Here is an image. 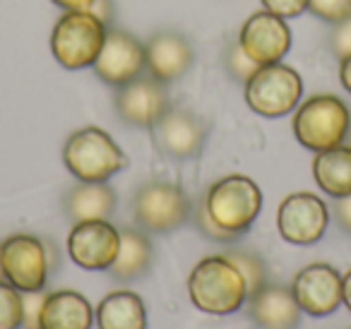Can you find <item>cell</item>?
<instances>
[{"mask_svg":"<svg viewBox=\"0 0 351 329\" xmlns=\"http://www.w3.org/2000/svg\"><path fill=\"white\" fill-rule=\"evenodd\" d=\"M330 209L313 193H291L277 209L279 236L291 245H315L327 231Z\"/></svg>","mask_w":351,"mask_h":329,"instance_id":"9","label":"cell"},{"mask_svg":"<svg viewBox=\"0 0 351 329\" xmlns=\"http://www.w3.org/2000/svg\"><path fill=\"white\" fill-rule=\"evenodd\" d=\"M0 267L8 284L22 293L44 291L49 281V245L29 233H17L0 243Z\"/></svg>","mask_w":351,"mask_h":329,"instance_id":"8","label":"cell"},{"mask_svg":"<svg viewBox=\"0 0 351 329\" xmlns=\"http://www.w3.org/2000/svg\"><path fill=\"white\" fill-rule=\"evenodd\" d=\"M308 10L327 25H337L351 15V0H308Z\"/></svg>","mask_w":351,"mask_h":329,"instance_id":"26","label":"cell"},{"mask_svg":"<svg viewBox=\"0 0 351 329\" xmlns=\"http://www.w3.org/2000/svg\"><path fill=\"white\" fill-rule=\"evenodd\" d=\"M236 41H239L243 53L253 63L269 65V63H282L284 56L291 51L293 36L284 17H277L267 10H260L253 12L243 22Z\"/></svg>","mask_w":351,"mask_h":329,"instance_id":"12","label":"cell"},{"mask_svg":"<svg viewBox=\"0 0 351 329\" xmlns=\"http://www.w3.org/2000/svg\"><path fill=\"white\" fill-rule=\"evenodd\" d=\"M291 293L306 315L327 317L341 305V274L327 262H313L293 276Z\"/></svg>","mask_w":351,"mask_h":329,"instance_id":"14","label":"cell"},{"mask_svg":"<svg viewBox=\"0 0 351 329\" xmlns=\"http://www.w3.org/2000/svg\"><path fill=\"white\" fill-rule=\"evenodd\" d=\"M339 82L351 94V53L339 58Z\"/></svg>","mask_w":351,"mask_h":329,"instance_id":"33","label":"cell"},{"mask_svg":"<svg viewBox=\"0 0 351 329\" xmlns=\"http://www.w3.org/2000/svg\"><path fill=\"white\" fill-rule=\"evenodd\" d=\"M191 219H193V223H195L197 231H200L205 238H210V241H215V243H231V241H236V238H239V236H234V233L224 231V228H221L219 223L210 217V212H207V207H205V202H202V199L195 204V207H193Z\"/></svg>","mask_w":351,"mask_h":329,"instance_id":"25","label":"cell"},{"mask_svg":"<svg viewBox=\"0 0 351 329\" xmlns=\"http://www.w3.org/2000/svg\"><path fill=\"white\" fill-rule=\"evenodd\" d=\"M341 303L351 313V269L346 274H341Z\"/></svg>","mask_w":351,"mask_h":329,"instance_id":"35","label":"cell"},{"mask_svg":"<svg viewBox=\"0 0 351 329\" xmlns=\"http://www.w3.org/2000/svg\"><path fill=\"white\" fill-rule=\"evenodd\" d=\"M154 142L166 156L178 161L195 159L207 140V123L188 108L171 106L152 127Z\"/></svg>","mask_w":351,"mask_h":329,"instance_id":"13","label":"cell"},{"mask_svg":"<svg viewBox=\"0 0 351 329\" xmlns=\"http://www.w3.org/2000/svg\"><path fill=\"white\" fill-rule=\"evenodd\" d=\"M46 295L41 291L22 293V329H41V305Z\"/></svg>","mask_w":351,"mask_h":329,"instance_id":"28","label":"cell"},{"mask_svg":"<svg viewBox=\"0 0 351 329\" xmlns=\"http://www.w3.org/2000/svg\"><path fill=\"white\" fill-rule=\"evenodd\" d=\"M99 329H147L145 303L132 291H111L94 310Z\"/></svg>","mask_w":351,"mask_h":329,"instance_id":"20","label":"cell"},{"mask_svg":"<svg viewBox=\"0 0 351 329\" xmlns=\"http://www.w3.org/2000/svg\"><path fill=\"white\" fill-rule=\"evenodd\" d=\"M291 125L298 145L311 151H325L346 142L351 132V111L335 94H313L296 106Z\"/></svg>","mask_w":351,"mask_h":329,"instance_id":"3","label":"cell"},{"mask_svg":"<svg viewBox=\"0 0 351 329\" xmlns=\"http://www.w3.org/2000/svg\"><path fill=\"white\" fill-rule=\"evenodd\" d=\"M188 293L197 310L207 315H231L248 300V286L239 267L226 255H207L188 276Z\"/></svg>","mask_w":351,"mask_h":329,"instance_id":"1","label":"cell"},{"mask_svg":"<svg viewBox=\"0 0 351 329\" xmlns=\"http://www.w3.org/2000/svg\"><path fill=\"white\" fill-rule=\"evenodd\" d=\"M346 145H349V147H351V132H349V137H346Z\"/></svg>","mask_w":351,"mask_h":329,"instance_id":"36","label":"cell"},{"mask_svg":"<svg viewBox=\"0 0 351 329\" xmlns=\"http://www.w3.org/2000/svg\"><path fill=\"white\" fill-rule=\"evenodd\" d=\"M193 202L181 185L152 180L145 183L132 197V219L142 231L171 233L191 219Z\"/></svg>","mask_w":351,"mask_h":329,"instance_id":"7","label":"cell"},{"mask_svg":"<svg viewBox=\"0 0 351 329\" xmlns=\"http://www.w3.org/2000/svg\"><path fill=\"white\" fill-rule=\"evenodd\" d=\"M51 3H56L65 12V10H89L94 0H51Z\"/></svg>","mask_w":351,"mask_h":329,"instance_id":"34","label":"cell"},{"mask_svg":"<svg viewBox=\"0 0 351 329\" xmlns=\"http://www.w3.org/2000/svg\"><path fill=\"white\" fill-rule=\"evenodd\" d=\"M94 308L77 291L46 293L41 305V329H92Z\"/></svg>","mask_w":351,"mask_h":329,"instance_id":"18","label":"cell"},{"mask_svg":"<svg viewBox=\"0 0 351 329\" xmlns=\"http://www.w3.org/2000/svg\"><path fill=\"white\" fill-rule=\"evenodd\" d=\"M171 108L166 84L154 77H137L132 82L118 87L116 92V113L123 123L132 127L152 130L154 123Z\"/></svg>","mask_w":351,"mask_h":329,"instance_id":"15","label":"cell"},{"mask_svg":"<svg viewBox=\"0 0 351 329\" xmlns=\"http://www.w3.org/2000/svg\"><path fill=\"white\" fill-rule=\"evenodd\" d=\"M245 87V103L258 116L282 118L296 111L303 97V80L291 65L269 63L260 65L248 77Z\"/></svg>","mask_w":351,"mask_h":329,"instance_id":"6","label":"cell"},{"mask_svg":"<svg viewBox=\"0 0 351 329\" xmlns=\"http://www.w3.org/2000/svg\"><path fill=\"white\" fill-rule=\"evenodd\" d=\"M116 190L108 183H82L80 180L68 195H65V214L70 221H92V219H111L116 212Z\"/></svg>","mask_w":351,"mask_h":329,"instance_id":"19","label":"cell"},{"mask_svg":"<svg viewBox=\"0 0 351 329\" xmlns=\"http://www.w3.org/2000/svg\"><path fill=\"white\" fill-rule=\"evenodd\" d=\"M335 219L341 226V231H346L351 236V195L335 199Z\"/></svg>","mask_w":351,"mask_h":329,"instance_id":"31","label":"cell"},{"mask_svg":"<svg viewBox=\"0 0 351 329\" xmlns=\"http://www.w3.org/2000/svg\"><path fill=\"white\" fill-rule=\"evenodd\" d=\"M22 327V291L5 279L0 281V329Z\"/></svg>","mask_w":351,"mask_h":329,"instance_id":"24","label":"cell"},{"mask_svg":"<svg viewBox=\"0 0 351 329\" xmlns=\"http://www.w3.org/2000/svg\"><path fill=\"white\" fill-rule=\"evenodd\" d=\"M313 178H315L317 188L330 197L339 199L351 195V147L344 142L332 149L315 151Z\"/></svg>","mask_w":351,"mask_h":329,"instance_id":"21","label":"cell"},{"mask_svg":"<svg viewBox=\"0 0 351 329\" xmlns=\"http://www.w3.org/2000/svg\"><path fill=\"white\" fill-rule=\"evenodd\" d=\"M202 202L224 231L241 236L253 226L263 209V190L248 175L231 173L212 183Z\"/></svg>","mask_w":351,"mask_h":329,"instance_id":"5","label":"cell"},{"mask_svg":"<svg viewBox=\"0 0 351 329\" xmlns=\"http://www.w3.org/2000/svg\"><path fill=\"white\" fill-rule=\"evenodd\" d=\"M3 279H5V276H3V267H0V281H3Z\"/></svg>","mask_w":351,"mask_h":329,"instance_id":"37","label":"cell"},{"mask_svg":"<svg viewBox=\"0 0 351 329\" xmlns=\"http://www.w3.org/2000/svg\"><path fill=\"white\" fill-rule=\"evenodd\" d=\"M231 262L239 267V271L243 274L245 279V286H248V298L253 293H258L265 284H267V274H265V265L255 252H248V250H231L226 252Z\"/></svg>","mask_w":351,"mask_h":329,"instance_id":"23","label":"cell"},{"mask_svg":"<svg viewBox=\"0 0 351 329\" xmlns=\"http://www.w3.org/2000/svg\"><path fill=\"white\" fill-rule=\"evenodd\" d=\"M108 27L89 10H65L51 32V53L65 70L94 68Z\"/></svg>","mask_w":351,"mask_h":329,"instance_id":"4","label":"cell"},{"mask_svg":"<svg viewBox=\"0 0 351 329\" xmlns=\"http://www.w3.org/2000/svg\"><path fill=\"white\" fill-rule=\"evenodd\" d=\"M113 10H116V8H113V0H94L92 8H89V12H94L106 27H111Z\"/></svg>","mask_w":351,"mask_h":329,"instance_id":"32","label":"cell"},{"mask_svg":"<svg viewBox=\"0 0 351 329\" xmlns=\"http://www.w3.org/2000/svg\"><path fill=\"white\" fill-rule=\"evenodd\" d=\"M258 68H260V65L253 63V60L243 53V49L239 46V41H234V44L226 49V73H229L234 80H239V82L245 84V82H248V77Z\"/></svg>","mask_w":351,"mask_h":329,"instance_id":"27","label":"cell"},{"mask_svg":"<svg viewBox=\"0 0 351 329\" xmlns=\"http://www.w3.org/2000/svg\"><path fill=\"white\" fill-rule=\"evenodd\" d=\"M152 260L154 250L149 238L140 228H121V247L108 271L118 281H137L149 271Z\"/></svg>","mask_w":351,"mask_h":329,"instance_id":"22","label":"cell"},{"mask_svg":"<svg viewBox=\"0 0 351 329\" xmlns=\"http://www.w3.org/2000/svg\"><path fill=\"white\" fill-rule=\"evenodd\" d=\"M195 63V49L181 32H156L145 44V68L149 77L169 84L181 80Z\"/></svg>","mask_w":351,"mask_h":329,"instance_id":"16","label":"cell"},{"mask_svg":"<svg viewBox=\"0 0 351 329\" xmlns=\"http://www.w3.org/2000/svg\"><path fill=\"white\" fill-rule=\"evenodd\" d=\"M121 247V228L108 219L77 221L68 233V255L87 271H104L113 265Z\"/></svg>","mask_w":351,"mask_h":329,"instance_id":"10","label":"cell"},{"mask_svg":"<svg viewBox=\"0 0 351 329\" xmlns=\"http://www.w3.org/2000/svg\"><path fill=\"white\" fill-rule=\"evenodd\" d=\"M263 8L267 12L284 20H293V17H301L308 10V0H260Z\"/></svg>","mask_w":351,"mask_h":329,"instance_id":"30","label":"cell"},{"mask_svg":"<svg viewBox=\"0 0 351 329\" xmlns=\"http://www.w3.org/2000/svg\"><path fill=\"white\" fill-rule=\"evenodd\" d=\"M248 317L260 329H293L301 322V313L291 289L279 284H265L248 300Z\"/></svg>","mask_w":351,"mask_h":329,"instance_id":"17","label":"cell"},{"mask_svg":"<svg viewBox=\"0 0 351 329\" xmlns=\"http://www.w3.org/2000/svg\"><path fill=\"white\" fill-rule=\"evenodd\" d=\"M330 49L337 58H344V56L351 53V15L344 17L341 22H337V25H332Z\"/></svg>","mask_w":351,"mask_h":329,"instance_id":"29","label":"cell"},{"mask_svg":"<svg viewBox=\"0 0 351 329\" xmlns=\"http://www.w3.org/2000/svg\"><path fill=\"white\" fill-rule=\"evenodd\" d=\"M63 164L82 183H106L128 166V156L106 130L87 125L65 140Z\"/></svg>","mask_w":351,"mask_h":329,"instance_id":"2","label":"cell"},{"mask_svg":"<svg viewBox=\"0 0 351 329\" xmlns=\"http://www.w3.org/2000/svg\"><path fill=\"white\" fill-rule=\"evenodd\" d=\"M145 44L135 39L130 32L108 27L99 58L94 60V73L111 87H123L145 73Z\"/></svg>","mask_w":351,"mask_h":329,"instance_id":"11","label":"cell"}]
</instances>
